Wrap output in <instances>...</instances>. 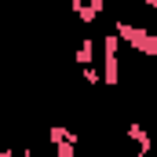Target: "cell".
Returning a JSON list of instances; mask_svg holds the SVG:
<instances>
[{
  "label": "cell",
  "mask_w": 157,
  "mask_h": 157,
  "mask_svg": "<svg viewBox=\"0 0 157 157\" xmlns=\"http://www.w3.org/2000/svg\"><path fill=\"white\" fill-rule=\"evenodd\" d=\"M70 7L77 11L80 22H99V15H102V7H106V0H70Z\"/></svg>",
  "instance_id": "277c9868"
},
{
  "label": "cell",
  "mask_w": 157,
  "mask_h": 157,
  "mask_svg": "<svg viewBox=\"0 0 157 157\" xmlns=\"http://www.w3.org/2000/svg\"><path fill=\"white\" fill-rule=\"evenodd\" d=\"M146 7H150V11H157V0H146Z\"/></svg>",
  "instance_id": "ba28073f"
},
{
  "label": "cell",
  "mask_w": 157,
  "mask_h": 157,
  "mask_svg": "<svg viewBox=\"0 0 157 157\" xmlns=\"http://www.w3.org/2000/svg\"><path fill=\"white\" fill-rule=\"evenodd\" d=\"M113 33H117L132 51H139V55H146V59H157V33L154 29L135 26V22H128V18H117V22H113Z\"/></svg>",
  "instance_id": "6da1fadb"
},
{
  "label": "cell",
  "mask_w": 157,
  "mask_h": 157,
  "mask_svg": "<svg viewBox=\"0 0 157 157\" xmlns=\"http://www.w3.org/2000/svg\"><path fill=\"white\" fill-rule=\"evenodd\" d=\"M48 143L55 146L59 157H77V146H80V139L70 128H48Z\"/></svg>",
  "instance_id": "3957f363"
},
{
  "label": "cell",
  "mask_w": 157,
  "mask_h": 157,
  "mask_svg": "<svg viewBox=\"0 0 157 157\" xmlns=\"http://www.w3.org/2000/svg\"><path fill=\"white\" fill-rule=\"evenodd\" d=\"M124 132H128V139H132V143L139 146V157H146L150 150H154V139H150V132H146V128H143L139 121H132V124H128Z\"/></svg>",
  "instance_id": "5b68a950"
},
{
  "label": "cell",
  "mask_w": 157,
  "mask_h": 157,
  "mask_svg": "<svg viewBox=\"0 0 157 157\" xmlns=\"http://www.w3.org/2000/svg\"><path fill=\"white\" fill-rule=\"evenodd\" d=\"M95 55H99V44H95V40H80L73 59H77V66H91V62H95Z\"/></svg>",
  "instance_id": "8992f818"
},
{
  "label": "cell",
  "mask_w": 157,
  "mask_h": 157,
  "mask_svg": "<svg viewBox=\"0 0 157 157\" xmlns=\"http://www.w3.org/2000/svg\"><path fill=\"white\" fill-rule=\"evenodd\" d=\"M117 80H121V37L110 33L102 37V84L117 88Z\"/></svg>",
  "instance_id": "7a4b0ae2"
},
{
  "label": "cell",
  "mask_w": 157,
  "mask_h": 157,
  "mask_svg": "<svg viewBox=\"0 0 157 157\" xmlns=\"http://www.w3.org/2000/svg\"><path fill=\"white\" fill-rule=\"evenodd\" d=\"M80 73H84V80L95 88V84H102V70H95V62L91 66H80Z\"/></svg>",
  "instance_id": "52a82bcc"
}]
</instances>
